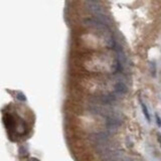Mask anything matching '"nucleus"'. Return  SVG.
Masks as SVG:
<instances>
[{"mask_svg": "<svg viewBox=\"0 0 161 161\" xmlns=\"http://www.w3.org/2000/svg\"><path fill=\"white\" fill-rule=\"evenodd\" d=\"M114 89H115V91L118 93V94H121V95H124V94H127V93H128V87L126 86L125 83L120 82V80L115 84Z\"/></svg>", "mask_w": 161, "mask_h": 161, "instance_id": "f257e3e1", "label": "nucleus"}, {"mask_svg": "<svg viewBox=\"0 0 161 161\" xmlns=\"http://www.w3.org/2000/svg\"><path fill=\"white\" fill-rule=\"evenodd\" d=\"M110 161H133V159L129 157L128 155L124 154L123 152H121L120 154H118L117 156H115L114 158H112Z\"/></svg>", "mask_w": 161, "mask_h": 161, "instance_id": "f03ea898", "label": "nucleus"}, {"mask_svg": "<svg viewBox=\"0 0 161 161\" xmlns=\"http://www.w3.org/2000/svg\"><path fill=\"white\" fill-rule=\"evenodd\" d=\"M157 139H158V142L161 144V135H160V134H158V135H157Z\"/></svg>", "mask_w": 161, "mask_h": 161, "instance_id": "39448f33", "label": "nucleus"}, {"mask_svg": "<svg viewBox=\"0 0 161 161\" xmlns=\"http://www.w3.org/2000/svg\"><path fill=\"white\" fill-rule=\"evenodd\" d=\"M141 109H142V112H143V114H144V117L146 118L147 122H150V121H151L150 114H149V112H148V109H147L146 105L144 104V103H141Z\"/></svg>", "mask_w": 161, "mask_h": 161, "instance_id": "7ed1b4c3", "label": "nucleus"}, {"mask_svg": "<svg viewBox=\"0 0 161 161\" xmlns=\"http://www.w3.org/2000/svg\"><path fill=\"white\" fill-rule=\"evenodd\" d=\"M155 119H156V125H157L158 127H161V118L158 114H156L155 115Z\"/></svg>", "mask_w": 161, "mask_h": 161, "instance_id": "20e7f679", "label": "nucleus"}]
</instances>
